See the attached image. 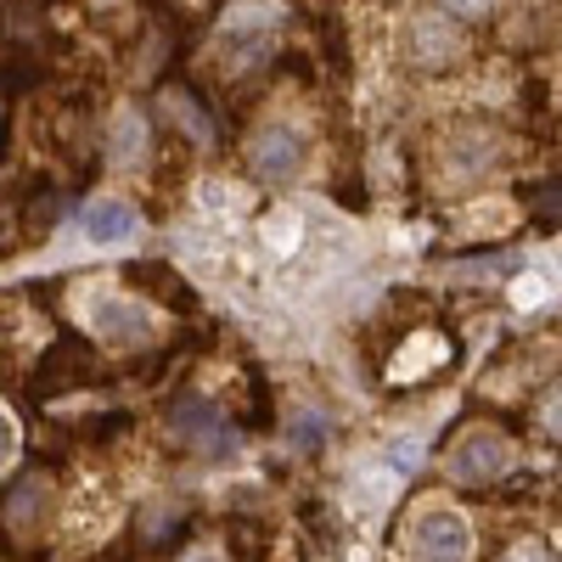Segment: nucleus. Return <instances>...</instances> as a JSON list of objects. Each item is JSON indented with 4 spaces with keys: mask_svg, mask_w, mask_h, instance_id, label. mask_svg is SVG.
<instances>
[{
    "mask_svg": "<svg viewBox=\"0 0 562 562\" xmlns=\"http://www.w3.org/2000/svg\"><path fill=\"white\" fill-rule=\"evenodd\" d=\"M169 428L192 445L198 456H209V461H225L231 450H237V434H231V422L220 416V405H209V400H180L175 411H169Z\"/></svg>",
    "mask_w": 562,
    "mask_h": 562,
    "instance_id": "obj_1",
    "label": "nucleus"
},
{
    "mask_svg": "<svg viewBox=\"0 0 562 562\" xmlns=\"http://www.w3.org/2000/svg\"><path fill=\"white\" fill-rule=\"evenodd\" d=\"M97 378V355H90V344H79V338H57L52 349L40 355V371H34V400H52V394H68V389H79V383H90Z\"/></svg>",
    "mask_w": 562,
    "mask_h": 562,
    "instance_id": "obj_2",
    "label": "nucleus"
},
{
    "mask_svg": "<svg viewBox=\"0 0 562 562\" xmlns=\"http://www.w3.org/2000/svg\"><path fill=\"white\" fill-rule=\"evenodd\" d=\"M512 467V445L501 439V434H490V428H479V434H467L456 450H450V479L456 484H495L501 473Z\"/></svg>",
    "mask_w": 562,
    "mask_h": 562,
    "instance_id": "obj_3",
    "label": "nucleus"
},
{
    "mask_svg": "<svg viewBox=\"0 0 562 562\" xmlns=\"http://www.w3.org/2000/svg\"><path fill=\"white\" fill-rule=\"evenodd\" d=\"M299 164H304V140H299V130H288V124H270V130L254 140V153H248L254 180H293Z\"/></svg>",
    "mask_w": 562,
    "mask_h": 562,
    "instance_id": "obj_4",
    "label": "nucleus"
},
{
    "mask_svg": "<svg viewBox=\"0 0 562 562\" xmlns=\"http://www.w3.org/2000/svg\"><path fill=\"white\" fill-rule=\"evenodd\" d=\"M411 57L422 68H450L461 57V34H456V18L450 12H422L416 29H411Z\"/></svg>",
    "mask_w": 562,
    "mask_h": 562,
    "instance_id": "obj_5",
    "label": "nucleus"
},
{
    "mask_svg": "<svg viewBox=\"0 0 562 562\" xmlns=\"http://www.w3.org/2000/svg\"><path fill=\"white\" fill-rule=\"evenodd\" d=\"M411 546H416V562H461L467 557V524L456 512H428V518L416 524Z\"/></svg>",
    "mask_w": 562,
    "mask_h": 562,
    "instance_id": "obj_6",
    "label": "nucleus"
},
{
    "mask_svg": "<svg viewBox=\"0 0 562 562\" xmlns=\"http://www.w3.org/2000/svg\"><path fill=\"white\" fill-rule=\"evenodd\" d=\"M79 225H85V237L97 243V248H119V243L135 237V225H140V220H135V209H130L124 198H102V203H90V209H85Z\"/></svg>",
    "mask_w": 562,
    "mask_h": 562,
    "instance_id": "obj_7",
    "label": "nucleus"
},
{
    "mask_svg": "<svg viewBox=\"0 0 562 562\" xmlns=\"http://www.w3.org/2000/svg\"><path fill=\"white\" fill-rule=\"evenodd\" d=\"M97 333L108 338V344H147V333H153V321H147V310L140 304H130V299H97Z\"/></svg>",
    "mask_w": 562,
    "mask_h": 562,
    "instance_id": "obj_8",
    "label": "nucleus"
},
{
    "mask_svg": "<svg viewBox=\"0 0 562 562\" xmlns=\"http://www.w3.org/2000/svg\"><path fill=\"white\" fill-rule=\"evenodd\" d=\"M130 281L140 293H153V299H164L169 310H180V315H192L198 310V293L186 288V281L169 270V265H130Z\"/></svg>",
    "mask_w": 562,
    "mask_h": 562,
    "instance_id": "obj_9",
    "label": "nucleus"
},
{
    "mask_svg": "<svg viewBox=\"0 0 562 562\" xmlns=\"http://www.w3.org/2000/svg\"><path fill=\"white\" fill-rule=\"evenodd\" d=\"M45 501H52L45 479H40V473H29V479H18V484H12V495H7V501H0V518H7V524L18 529V524L40 518V512H45Z\"/></svg>",
    "mask_w": 562,
    "mask_h": 562,
    "instance_id": "obj_10",
    "label": "nucleus"
},
{
    "mask_svg": "<svg viewBox=\"0 0 562 562\" xmlns=\"http://www.w3.org/2000/svg\"><path fill=\"white\" fill-rule=\"evenodd\" d=\"M0 34H23L18 40V57H23L29 45L45 40V12L40 7H0Z\"/></svg>",
    "mask_w": 562,
    "mask_h": 562,
    "instance_id": "obj_11",
    "label": "nucleus"
},
{
    "mask_svg": "<svg viewBox=\"0 0 562 562\" xmlns=\"http://www.w3.org/2000/svg\"><path fill=\"white\" fill-rule=\"evenodd\" d=\"M288 439L299 445V450H321L326 445V416L321 411H288Z\"/></svg>",
    "mask_w": 562,
    "mask_h": 562,
    "instance_id": "obj_12",
    "label": "nucleus"
},
{
    "mask_svg": "<svg viewBox=\"0 0 562 562\" xmlns=\"http://www.w3.org/2000/svg\"><path fill=\"white\" fill-rule=\"evenodd\" d=\"M524 203L535 209V220H540L546 231H551V225H562V186H529Z\"/></svg>",
    "mask_w": 562,
    "mask_h": 562,
    "instance_id": "obj_13",
    "label": "nucleus"
},
{
    "mask_svg": "<svg viewBox=\"0 0 562 562\" xmlns=\"http://www.w3.org/2000/svg\"><path fill=\"white\" fill-rule=\"evenodd\" d=\"M140 529H147V535H153V540L164 546V540H180L186 518H180L175 506H153V512H140Z\"/></svg>",
    "mask_w": 562,
    "mask_h": 562,
    "instance_id": "obj_14",
    "label": "nucleus"
},
{
    "mask_svg": "<svg viewBox=\"0 0 562 562\" xmlns=\"http://www.w3.org/2000/svg\"><path fill=\"white\" fill-rule=\"evenodd\" d=\"M169 108H180V130L186 135H192V140H209V113L192 102V108H186V97H180V90H169V97H164Z\"/></svg>",
    "mask_w": 562,
    "mask_h": 562,
    "instance_id": "obj_15",
    "label": "nucleus"
},
{
    "mask_svg": "<svg viewBox=\"0 0 562 562\" xmlns=\"http://www.w3.org/2000/svg\"><path fill=\"white\" fill-rule=\"evenodd\" d=\"M135 130H140V124H135V119H124V124H119V135H113V158H119V164H135V153H140V135H135Z\"/></svg>",
    "mask_w": 562,
    "mask_h": 562,
    "instance_id": "obj_16",
    "label": "nucleus"
},
{
    "mask_svg": "<svg viewBox=\"0 0 562 562\" xmlns=\"http://www.w3.org/2000/svg\"><path fill=\"white\" fill-rule=\"evenodd\" d=\"M540 422H546L551 439H562V389H551V394L540 400Z\"/></svg>",
    "mask_w": 562,
    "mask_h": 562,
    "instance_id": "obj_17",
    "label": "nucleus"
},
{
    "mask_svg": "<svg viewBox=\"0 0 562 562\" xmlns=\"http://www.w3.org/2000/svg\"><path fill=\"white\" fill-rule=\"evenodd\" d=\"M265 237H270L276 248H288V243L299 237V225H293V214H270V225H265Z\"/></svg>",
    "mask_w": 562,
    "mask_h": 562,
    "instance_id": "obj_18",
    "label": "nucleus"
},
{
    "mask_svg": "<svg viewBox=\"0 0 562 562\" xmlns=\"http://www.w3.org/2000/svg\"><path fill=\"white\" fill-rule=\"evenodd\" d=\"M506 562H551V551L540 540H518V546L506 551Z\"/></svg>",
    "mask_w": 562,
    "mask_h": 562,
    "instance_id": "obj_19",
    "label": "nucleus"
},
{
    "mask_svg": "<svg viewBox=\"0 0 562 562\" xmlns=\"http://www.w3.org/2000/svg\"><path fill=\"white\" fill-rule=\"evenodd\" d=\"M18 243V209H0V254H12Z\"/></svg>",
    "mask_w": 562,
    "mask_h": 562,
    "instance_id": "obj_20",
    "label": "nucleus"
},
{
    "mask_svg": "<svg viewBox=\"0 0 562 562\" xmlns=\"http://www.w3.org/2000/svg\"><path fill=\"white\" fill-rule=\"evenodd\" d=\"M12 445H18V439H12V422H7V416H0V461H7V456H12Z\"/></svg>",
    "mask_w": 562,
    "mask_h": 562,
    "instance_id": "obj_21",
    "label": "nucleus"
},
{
    "mask_svg": "<svg viewBox=\"0 0 562 562\" xmlns=\"http://www.w3.org/2000/svg\"><path fill=\"white\" fill-rule=\"evenodd\" d=\"M186 562H220V557L214 551H198V557H186Z\"/></svg>",
    "mask_w": 562,
    "mask_h": 562,
    "instance_id": "obj_22",
    "label": "nucleus"
}]
</instances>
